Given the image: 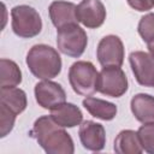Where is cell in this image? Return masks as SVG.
I'll list each match as a JSON object with an SVG mask.
<instances>
[{"mask_svg": "<svg viewBox=\"0 0 154 154\" xmlns=\"http://www.w3.org/2000/svg\"><path fill=\"white\" fill-rule=\"evenodd\" d=\"M34 94L36 102L45 109H54L66 102V93L64 88L51 79H42L35 84Z\"/></svg>", "mask_w": 154, "mask_h": 154, "instance_id": "cell-8", "label": "cell"}, {"mask_svg": "<svg viewBox=\"0 0 154 154\" xmlns=\"http://www.w3.org/2000/svg\"><path fill=\"white\" fill-rule=\"evenodd\" d=\"M130 108L140 123H154V96L144 93L136 94L130 101Z\"/></svg>", "mask_w": 154, "mask_h": 154, "instance_id": "cell-14", "label": "cell"}, {"mask_svg": "<svg viewBox=\"0 0 154 154\" xmlns=\"http://www.w3.org/2000/svg\"><path fill=\"white\" fill-rule=\"evenodd\" d=\"M88 45V36L78 23L69 24L57 32V46L59 52L71 58H79Z\"/></svg>", "mask_w": 154, "mask_h": 154, "instance_id": "cell-5", "label": "cell"}, {"mask_svg": "<svg viewBox=\"0 0 154 154\" xmlns=\"http://www.w3.org/2000/svg\"><path fill=\"white\" fill-rule=\"evenodd\" d=\"M153 1H154V0H153Z\"/></svg>", "mask_w": 154, "mask_h": 154, "instance_id": "cell-24", "label": "cell"}, {"mask_svg": "<svg viewBox=\"0 0 154 154\" xmlns=\"http://www.w3.org/2000/svg\"><path fill=\"white\" fill-rule=\"evenodd\" d=\"M82 105L93 117L106 122L114 119L118 112V108L113 102L93 96H87L82 101Z\"/></svg>", "mask_w": 154, "mask_h": 154, "instance_id": "cell-16", "label": "cell"}, {"mask_svg": "<svg viewBox=\"0 0 154 154\" xmlns=\"http://www.w3.org/2000/svg\"><path fill=\"white\" fill-rule=\"evenodd\" d=\"M124 45L117 35H107L102 37L96 48V58L102 67L122 66L124 63Z\"/></svg>", "mask_w": 154, "mask_h": 154, "instance_id": "cell-7", "label": "cell"}, {"mask_svg": "<svg viewBox=\"0 0 154 154\" xmlns=\"http://www.w3.org/2000/svg\"><path fill=\"white\" fill-rule=\"evenodd\" d=\"M137 31L144 42L154 40V13H147L140 19Z\"/></svg>", "mask_w": 154, "mask_h": 154, "instance_id": "cell-21", "label": "cell"}, {"mask_svg": "<svg viewBox=\"0 0 154 154\" xmlns=\"http://www.w3.org/2000/svg\"><path fill=\"white\" fill-rule=\"evenodd\" d=\"M22 83V71L11 59L0 60V87H17Z\"/></svg>", "mask_w": 154, "mask_h": 154, "instance_id": "cell-18", "label": "cell"}, {"mask_svg": "<svg viewBox=\"0 0 154 154\" xmlns=\"http://www.w3.org/2000/svg\"><path fill=\"white\" fill-rule=\"evenodd\" d=\"M128 87V77L119 66H105L99 72L97 91L102 95L120 97L126 93Z\"/></svg>", "mask_w": 154, "mask_h": 154, "instance_id": "cell-6", "label": "cell"}, {"mask_svg": "<svg viewBox=\"0 0 154 154\" xmlns=\"http://www.w3.org/2000/svg\"><path fill=\"white\" fill-rule=\"evenodd\" d=\"M53 120L63 128H75L83 122V113L78 106L71 102H65L51 111Z\"/></svg>", "mask_w": 154, "mask_h": 154, "instance_id": "cell-13", "label": "cell"}, {"mask_svg": "<svg viewBox=\"0 0 154 154\" xmlns=\"http://www.w3.org/2000/svg\"><path fill=\"white\" fill-rule=\"evenodd\" d=\"M129 6L138 12H146L153 8L154 1L153 0H126Z\"/></svg>", "mask_w": 154, "mask_h": 154, "instance_id": "cell-22", "label": "cell"}, {"mask_svg": "<svg viewBox=\"0 0 154 154\" xmlns=\"http://www.w3.org/2000/svg\"><path fill=\"white\" fill-rule=\"evenodd\" d=\"M129 63L140 85L148 88L154 87V59L149 53L143 51L131 52L129 55Z\"/></svg>", "mask_w": 154, "mask_h": 154, "instance_id": "cell-9", "label": "cell"}, {"mask_svg": "<svg viewBox=\"0 0 154 154\" xmlns=\"http://www.w3.org/2000/svg\"><path fill=\"white\" fill-rule=\"evenodd\" d=\"M147 47H148V52H149V54H150L152 58L154 59V40L149 41V42L147 43Z\"/></svg>", "mask_w": 154, "mask_h": 154, "instance_id": "cell-23", "label": "cell"}, {"mask_svg": "<svg viewBox=\"0 0 154 154\" xmlns=\"http://www.w3.org/2000/svg\"><path fill=\"white\" fill-rule=\"evenodd\" d=\"M77 6L73 2L70 1H63L57 0L53 1L49 7V18L52 20V24L58 29H61L69 24H77Z\"/></svg>", "mask_w": 154, "mask_h": 154, "instance_id": "cell-12", "label": "cell"}, {"mask_svg": "<svg viewBox=\"0 0 154 154\" xmlns=\"http://www.w3.org/2000/svg\"><path fill=\"white\" fill-rule=\"evenodd\" d=\"M25 63L30 72L40 79H52L57 77L63 65L58 51L45 43L32 46L26 54Z\"/></svg>", "mask_w": 154, "mask_h": 154, "instance_id": "cell-2", "label": "cell"}, {"mask_svg": "<svg viewBox=\"0 0 154 154\" xmlns=\"http://www.w3.org/2000/svg\"><path fill=\"white\" fill-rule=\"evenodd\" d=\"M143 152L154 154V123H144L137 130Z\"/></svg>", "mask_w": 154, "mask_h": 154, "instance_id": "cell-19", "label": "cell"}, {"mask_svg": "<svg viewBox=\"0 0 154 154\" xmlns=\"http://www.w3.org/2000/svg\"><path fill=\"white\" fill-rule=\"evenodd\" d=\"M113 149L117 154H141L143 152L137 131L130 129L122 130L117 135Z\"/></svg>", "mask_w": 154, "mask_h": 154, "instance_id": "cell-17", "label": "cell"}, {"mask_svg": "<svg viewBox=\"0 0 154 154\" xmlns=\"http://www.w3.org/2000/svg\"><path fill=\"white\" fill-rule=\"evenodd\" d=\"M30 136L37 141L47 154H73L75 152L72 137L51 116L37 118L32 125Z\"/></svg>", "mask_w": 154, "mask_h": 154, "instance_id": "cell-1", "label": "cell"}, {"mask_svg": "<svg viewBox=\"0 0 154 154\" xmlns=\"http://www.w3.org/2000/svg\"><path fill=\"white\" fill-rule=\"evenodd\" d=\"M11 26L22 38L37 36L42 30V19L38 12L29 5H17L11 10Z\"/></svg>", "mask_w": 154, "mask_h": 154, "instance_id": "cell-4", "label": "cell"}, {"mask_svg": "<svg viewBox=\"0 0 154 154\" xmlns=\"http://www.w3.org/2000/svg\"><path fill=\"white\" fill-rule=\"evenodd\" d=\"M0 103L11 109L14 114H20L28 106L26 94L23 89L17 87H1L0 88Z\"/></svg>", "mask_w": 154, "mask_h": 154, "instance_id": "cell-15", "label": "cell"}, {"mask_svg": "<svg viewBox=\"0 0 154 154\" xmlns=\"http://www.w3.org/2000/svg\"><path fill=\"white\" fill-rule=\"evenodd\" d=\"M78 136L82 146L90 152H100L106 144V131L102 124L94 120H84L79 125Z\"/></svg>", "mask_w": 154, "mask_h": 154, "instance_id": "cell-11", "label": "cell"}, {"mask_svg": "<svg viewBox=\"0 0 154 154\" xmlns=\"http://www.w3.org/2000/svg\"><path fill=\"white\" fill-rule=\"evenodd\" d=\"M17 114L0 103V137H6L13 129Z\"/></svg>", "mask_w": 154, "mask_h": 154, "instance_id": "cell-20", "label": "cell"}, {"mask_svg": "<svg viewBox=\"0 0 154 154\" xmlns=\"http://www.w3.org/2000/svg\"><path fill=\"white\" fill-rule=\"evenodd\" d=\"M77 19L88 29L100 28L106 19V8L101 0H82L77 5Z\"/></svg>", "mask_w": 154, "mask_h": 154, "instance_id": "cell-10", "label": "cell"}, {"mask_svg": "<svg viewBox=\"0 0 154 154\" xmlns=\"http://www.w3.org/2000/svg\"><path fill=\"white\" fill-rule=\"evenodd\" d=\"M99 72L93 63L78 60L69 69V82L72 90L81 96H91L97 91Z\"/></svg>", "mask_w": 154, "mask_h": 154, "instance_id": "cell-3", "label": "cell"}]
</instances>
